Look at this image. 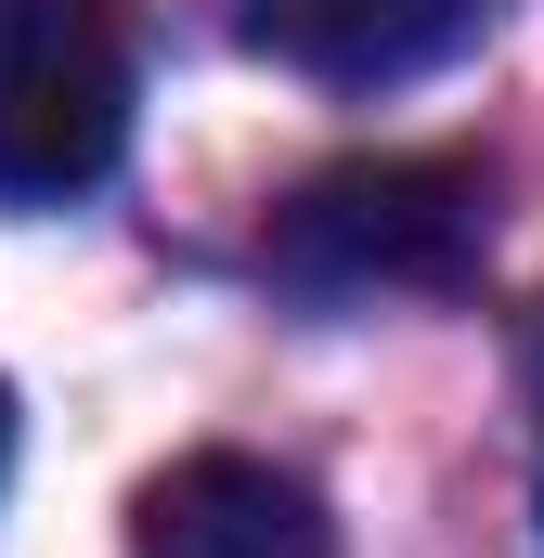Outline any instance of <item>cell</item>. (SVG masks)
Segmentation results:
<instances>
[{
  "mask_svg": "<svg viewBox=\"0 0 544 558\" xmlns=\"http://www.w3.org/2000/svg\"><path fill=\"white\" fill-rule=\"evenodd\" d=\"M0 481H13V390H0Z\"/></svg>",
  "mask_w": 544,
  "mask_h": 558,
  "instance_id": "6",
  "label": "cell"
},
{
  "mask_svg": "<svg viewBox=\"0 0 544 558\" xmlns=\"http://www.w3.org/2000/svg\"><path fill=\"white\" fill-rule=\"evenodd\" d=\"M493 247V156H337L260 221V274L311 312L454 299Z\"/></svg>",
  "mask_w": 544,
  "mask_h": 558,
  "instance_id": "1",
  "label": "cell"
},
{
  "mask_svg": "<svg viewBox=\"0 0 544 558\" xmlns=\"http://www.w3.org/2000/svg\"><path fill=\"white\" fill-rule=\"evenodd\" d=\"M131 558H337V520L298 468L208 441L131 494Z\"/></svg>",
  "mask_w": 544,
  "mask_h": 558,
  "instance_id": "4",
  "label": "cell"
},
{
  "mask_svg": "<svg viewBox=\"0 0 544 558\" xmlns=\"http://www.w3.org/2000/svg\"><path fill=\"white\" fill-rule=\"evenodd\" d=\"M131 143L118 0H0V208H65Z\"/></svg>",
  "mask_w": 544,
  "mask_h": 558,
  "instance_id": "2",
  "label": "cell"
},
{
  "mask_svg": "<svg viewBox=\"0 0 544 558\" xmlns=\"http://www.w3.org/2000/svg\"><path fill=\"white\" fill-rule=\"evenodd\" d=\"M506 26V0H234V39L311 92H415L467 65Z\"/></svg>",
  "mask_w": 544,
  "mask_h": 558,
  "instance_id": "3",
  "label": "cell"
},
{
  "mask_svg": "<svg viewBox=\"0 0 544 558\" xmlns=\"http://www.w3.org/2000/svg\"><path fill=\"white\" fill-rule=\"evenodd\" d=\"M519 403H532V546H544V299L519 325Z\"/></svg>",
  "mask_w": 544,
  "mask_h": 558,
  "instance_id": "5",
  "label": "cell"
}]
</instances>
